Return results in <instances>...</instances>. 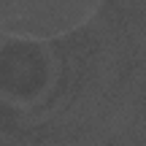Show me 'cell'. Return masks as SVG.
Instances as JSON below:
<instances>
[{
  "label": "cell",
  "instance_id": "6da1fadb",
  "mask_svg": "<svg viewBox=\"0 0 146 146\" xmlns=\"http://www.w3.org/2000/svg\"><path fill=\"white\" fill-rule=\"evenodd\" d=\"M100 0H0V30L19 38H52L76 30Z\"/></svg>",
  "mask_w": 146,
  "mask_h": 146
}]
</instances>
